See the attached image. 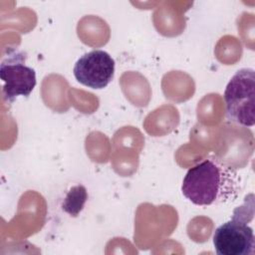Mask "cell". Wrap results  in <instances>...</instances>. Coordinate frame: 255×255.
I'll return each mask as SVG.
<instances>
[{"label":"cell","mask_w":255,"mask_h":255,"mask_svg":"<svg viewBox=\"0 0 255 255\" xmlns=\"http://www.w3.org/2000/svg\"><path fill=\"white\" fill-rule=\"evenodd\" d=\"M0 79L3 83V95L9 102L19 96L28 97L37 84L35 70L25 64L24 55L18 52L1 63Z\"/></svg>","instance_id":"4"},{"label":"cell","mask_w":255,"mask_h":255,"mask_svg":"<svg viewBox=\"0 0 255 255\" xmlns=\"http://www.w3.org/2000/svg\"><path fill=\"white\" fill-rule=\"evenodd\" d=\"M231 172L218 161L205 159L186 172L182 185V194L196 205H210L232 189Z\"/></svg>","instance_id":"1"},{"label":"cell","mask_w":255,"mask_h":255,"mask_svg":"<svg viewBox=\"0 0 255 255\" xmlns=\"http://www.w3.org/2000/svg\"><path fill=\"white\" fill-rule=\"evenodd\" d=\"M88 199L87 189L83 185L73 186L67 193L62 207L65 212L71 216H78L83 210L85 203Z\"/></svg>","instance_id":"6"},{"label":"cell","mask_w":255,"mask_h":255,"mask_svg":"<svg viewBox=\"0 0 255 255\" xmlns=\"http://www.w3.org/2000/svg\"><path fill=\"white\" fill-rule=\"evenodd\" d=\"M213 245L218 255H252L255 238L253 229L247 225L240 209L234 211L231 220L217 227L213 234Z\"/></svg>","instance_id":"3"},{"label":"cell","mask_w":255,"mask_h":255,"mask_svg":"<svg viewBox=\"0 0 255 255\" xmlns=\"http://www.w3.org/2000/svg\"><path fill=\"white\" fill-rule=\"evenodd\" d=\"M226 116L229 121L243 126L255 124V72L253 69L238 70L224 91Z\"/></svg>","instance_id":"2"},{"label":"cell","mask_w":255,"mask_h":255,"mask_svg":"<svg viewBox=\"0 0 255 255\" xmlns=\"http://www.w3.org/2000/svg\"><path fill=\"white\" fill-rule=\"evenodd\" d=\"M76 80L91 89H104L115 75V60L103 50H94L82 56L75 64Z\"/></svg>","instance_id":"5"}]
</instances>
